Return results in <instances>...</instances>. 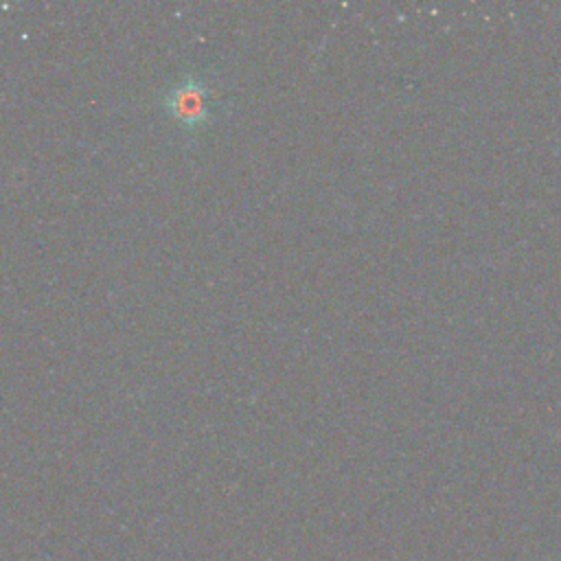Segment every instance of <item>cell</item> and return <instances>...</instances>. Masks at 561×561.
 <instances>
[{
	"label": "cell",
	"mask_w": 561,
	"mask_h": 561,
	"mask_svg": "<svg viewBox=\"0 0 561 561\" xmlns=\"http://www.w3.org/2000/svg\"><path fill=\"white\" fill-rule=\"evenodd\" d=\"M164 110L169 116L186 131L202 129L208 125L213 116V105H210V90L204 83V79L188 75L180 83L167 90L162 99Z\"/></svg>",
	"instance_id": "6da1fadb"
}]
</instances>
